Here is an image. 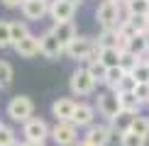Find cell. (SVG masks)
Instances as JSON below:
<instances>
[{
  "label": "cell",
  "mask_w": 149,
  "mask_h": 146,
  "mask_svg": "<svg viewBox=\"0 0 149 146\" xmlns=\"http://www.w3.org/2000/svg\"><path fill=\"white\" fill-rule=\"evenodd\" d=\"M52 32H54V36L61 41V46H69L71 44V39L76 36V27H73V22L69 20V22H54V27H52Z\"/></svg>",
  "instance_id": "15"
},
{
  "label": "cell",
  "mask_w": 149,
  "mask_h": 146,
  "mask_svg": "<svg viewBox=\"0 0 149 146\" xmlns=\"http://www.w3.org/2000/svg\"><path fill=\"white\" fill-rule=\"evenodd\" d=\"M12 49H15V54L22 56V59H32V56H37V54H42L39 36H34V34H27L24 39L17 41V44H12Z\"/></svg>",
  "instance_id": "12"
},
{
  "label": "cell",
  "mask_w": 149,
  "mask_h": 146,
  "mask_svg": "<svg viewBox=\"0 0 149 146\" xmlns=\"http://www.w3.org/2000/svg\"><path fill=\"white\" fill-rule=\"evenodd\" d=\"M39 49H42V56H47V59H59L61 54H64V46H61V41L54 36L52 29L39 36Z\"/></svg>",
  "instance_id": "10"
},
{
  "label": "cell",
  "mask_w": 149,
  "mask_h": 146,
  "mask_svg": "<svg viewBox=\"0 0 149 146\" xmlns=\"http://www.w3.org/2000/svg\"><path fill=\"white\" fill-rule=\"evenodd\" d=\"M93 119H95V107H93V105H86V102H78L76 110H73L71 122L81 129V127H91Z\"/></svg>",
  "instance_id": "13"
},
{
  "label": "cell",
  "mask_w": 149,
  "mask_h": 146,
  "mask_svg": "<svg viewBox=\"0 0 149 146\" xmlns=\"http://www.w3.org/2000/svg\"><path fill=\"white\" fill-rule=\"evenodd\" d=\"M86 141L91 146H108L113 141V136H110V124H91L86 127Z\"/></svg>",
  "instance_id": "9"
},
{
  "label": "cell",
  "mask_w": 149,
  "mask_h": 146,
  "mask_svg": "<svg viewBox=\"0 0 149 146\" xmlns=\"http://www.w3.org/2000/svg\"><path fill=\"white\" fill-rule=\"evenodd\" d=\"M8 146H22V144H17V141H12V144H8Z\"/></svg>",
  "instance_id": "39"
},
{
  "label": "cell",
  "mask_w": 149,
  "mask_h": 146,
  "mask_svg": "<svg viewBox=\"0 0 149 146\" xmlns=\"http://www.w3.org/2000/svg\"><path fill=\"white\" fill-rule=\"evenodd\" d=\"M76 105L78 102L73 100V97H59V100H54V105H52V114L56 119H71Z\"/></svg>",
  "instance_id": "14"
},
{
  "label": "cell",
  "mask_w": 149,
  "mask_h": 146,
  "mask_svg": "<svg viewBox=\"0 0 149 146\" xmlns=\"http://www.w3.org/2000/svg\"><path fill=\"white\" fill-rule=\"evenodd\" d=\"M86 68H88V73L93 76V81H95V83H105V73H108V66H105L100 59H98V61H91V63H86Z\"/></svg>",
  "instance_id": "19"
},
{
  "label": "cell",
  "mask_w": 149,
  "mask_h": 146,
  "mask_svg": "<svg viewBox=\"0 0 149 146\" xmlns=\"http://www.w3.org/2000/svg\"><path fill=\"white\" fill-rule=\"evenodd\" d=\"M22 134H24V139H29V141H44L47 136H52V129H49V124L44 119L29 117L27 122H24V127H22Z\"/></svg>",
  "instance_id": "5"
},
{
  "label": "cell",
  "mask_w": 149,
  "mask_h": 146,
  "mask_svg": "<svg viewBox=\"0 0 149 146\" xmlns=\"http://www.w3.org/2000/svg\"><path fill=\"white\" fill-rule=\"evenodd\" d=\"M10 34H12V44H17L20 39H24V36L29 34V27H27L24 22H20V20H17V22H10Z\"/></svg>",
  "instance_id": "24"
},
{
  "label": "cell",
  "mask_w": 149,
  "mask_h": 146,
  "mask_svg": "<svg viewBox=\"0 0 149 146\" xmlns=\"http://www.w3.org/2000/svg\"><path fill=\"white\" fill-rule=\"evenodd\" d=\"M22 3H24V0H3L5 8H22Z\"/></svg>",
  "instance_id": "34"
},
{
  "label": "cell",
  "mask_w": 149,
  "mask_h": 146,
  "mask_svg": "<svg viewBox=\"0 0 149 146\" xmlns=\"http://www.w3.org/2000/svg\"><path fill=\"white\" fill-rule=\"evenodd\" d=\"M144 59H147V63H149V56H144Z\"/></svg>",
  "instance_id": "40"
},
{
  "label": "cell",
  "mask_w": 149,
  "mask_h": 146,
  "mask_svg": "<svg viewBox=\"0 0 149 146\" xmlns=\"http://www.w3.org/2000/svg\"><path fill=\"white\" fill-rule=\"evenodd\" d=\"M134 95L142 100V105H149V83H137V88H134Z\"/></svg>",
  "instance_id": "33"
},
{
  "label": "cell",
  "mask_w": 149,
  "mask_h": 146,
  "mask_svg": "<svg viewBox=\"0 0 149 146\" xmlns=\"http://www.w3.org/2000/svg\"><path fill=\"white\" fill-rule=\"evenodd\" d=\"M76 5H71L69 0H52L49 3V17H52L54 22H69L73 20V15H76Z\"/></svg>",
  "instance_id": "8"
},
{
  "label": "cell",
  "mask_w": 149,
  "mask_h": 146,
  "mask_svg": "<svg viewBox=\"0 0 149 146\" xmlns=\"http://www.w3.org/2000/svg\"><path fill=\"white\" fill-rule=\"evenodd\" d=\"M127 51H132L134 56H144L147 51V36L144 34H134V36H130V46H127Z\"/></svg>",
  "instance_id": "18"
},
{
  "label": "cell",
  "mask_w": 149,
  "mask_h": 146,
  "mask_svg": "<svg viewBox=\"0 0 149 146\" xmlns=\"http://www.w3.org/2000/svg\"><path fill=\"white\" fill-rule=\"evenodd\" d=\"M117 36H120V29H117V27H108V29L100 32L98 44H100V46H117Z\"/></svg>",
  "instance_id": "20"
},
{
  "label": "cell",
  "mask_w": 149,
  "mask_h": 146,
  "mask_svg": "<svg viewBox=\"0 0 149 146\" xmlns=\"http://www.w3.org/2000/svg\"><path fill=\"white\" fill-rule=\"evenodd\" d=\"M144 59V56H134L132 51H122V59H120V68L125 73H132L134 68H137V63Z\"/></svg>",
  "instance_id": "22"
},
{
  "label": "cell",
  "mask_w": 149,
  "mask_h": 146,
  "mask_svg": "<svg viewBox=\"0 0 149 146\" xmlns=\"http://www.w3.org/2000/svg\"><path fill=\"white\" fill-rule=\"evenodd\" d=\"M144 36H147V51H149V32H144Z\"/></svg>",
  "instance_id": "38"
},
{
  "label": "cell",
  "mask_w": 149,
  "mask_h": 146,
  "mask_svg": "<svg viewBox=\"0 0 149 146\" xmlns=\"http://www.w3.org/2000/svg\"><path fill=\"white\" fill-rule=\"evenodd\" d=\"M117 3H125V0H117Z\"/></svg>",
  "instance_id": "41"
},
{
  "label": "cell",
  "mask_w": 149,
  "mask_h": 146,
  "mask_svg": "<svg viewBox=\"0 0 149 146\" xmlns=\"http://www.w3.org/2000/svg\"><path fill=\"white\" fill-rule=\"evenodd\" d=\"M132 76L137 78V83H149V63H147V59H142L137 63V68L132 71Z\"/></svg>",
  "instance_id": "30"
},
{
  "label": "cell",
  "mask_w": 149,
  "mask_h": 146,
  "mask_svg": "<svg viewBox=\"0 0 149 146\" xmlns=\"http://www.w3.org/2000/svg\"><path fill=\"white\" fill-rule=\"evenodd\" d=\"M125 10L130 15H149V0H125Z\"/></svg>",
  "instance_id": "21"
},
{
  "label": "cell",
  "mask_w": 149,
  "mask_h": 146,
  "mask_svg": "<svg viewBox=\"0 0 149 146\" xmlns=\"http://www.w3.org/2000/svg\"><path fill=\"white\" fill-rule=\"evenodd\" d=\"M12 83V66L8 61H0V90Z\"/></svg>",
  "instance_id": "29"
},
{
  "label": "cell",
  "mask_w": 149,
  "mask_h": 146,
  "mask_svg": "<svg viewBox=\"0 0 149 146\" xmlns=\"http://www.w3.org/2000/svg\"><path fill=\"white\" fill-rule=\"evenodd\" d=\"M71 93L73 95H78V97H86V95H91L93 90H95V81H93V76L88 73V68H78V71H73V76H71Z\"/></svg>",
  "instance_id": "4"
},
{
  "label": "cell",
  "mask_w": 149,
  "mask_h": 146,
  "mask_svg": "<svg viewBox=\"0 0 149 146\" xmlns=\"http://www.w3.org/2000/svg\"><path fill=\"white\" fill-rule=\"evenodd\" d=\"M122 8H125V3H117V0H103V3L98 5V10H95L98 24H100L103 29H108V27H120V22L130 17V12H127V10L122 12Z\"/></svg>",
  "instance_id": "1"
},
{
  "label": "cell",
  "mask_w": 149,
  "mask_h": 146,
  "mask_svg": "<svg viewBox=\"0 0 149 146\" xmlns=\"http://www.w3.org/2000/svg\"><path fill=\"white\" fill-rule=\"evenodd\" d=\"M91 49H93V39H91V36H78V34H76V36L71 39V44L64 49V54H66L69 59H73V61H86Z\"/></svg>",
  "instance_id": "7"
},
{
  "label": "cell",
  "mask_w": 149,
  "mask_h": 146,
  "mask_svg": "<svg viewBox=\"0 0 149 146\" xmlns=\"http://www.w3.org/2000/svg\"><path fill=\"white\" fill-rule=\"evenodd\" d=\"M120 146H147V136H139L137 132H125L120 136Z\"/></svg>",
  "instance_id": "23"
},
{
  "label": "cell",
  "mask_w": 149,
  "mask_h": 146,
  "mask_svg": "<svg viewBox=\"0 0 149 146\" xmlns=\"http://www.w3.org/2000/svg\"><path fill=\"white\" fill-rule=\"evenodd\" d=\"M120 59H122V51L117 46H103L100 51V61L108 68H113V66H120Z\"/></svg>",
  "instance_id": "17"
},
{
  "label": "cell",
  "mask_w": 149,
  "mask_h": 146,
  "mask_svg": "<svg viewBox=\"0 0 149 146\" xmlns=\"http://www.w3.org/2000/svg\"><path fill=\"white\" fill-rule=\"evenodd\" d=\"M12 46V34H10V22L0 20V49Z\"/></svg>",
  "instance_id": "31"
},
{
  "label": "cell",
  "mask_w": 149,
  "mask_h": 146,
  "mask_svg": "<svg viewBox=\"0 0 149 146\" xmlns=\"http://www.w3.org/2000/svg\"><path fill=\"white\" fill-rule=\"evenodd\" d=\"M122 76H125V71H122L120 66H113V68H108V73H105V85H108L110 90H115Z\"/></svg>",
  "instance_id": "25"
},
{
  "label": "cell",
  "mask_w": 149,
  "mask_h": 146,
  "mask_svg": "<svg viewBox=\"0 0 149 146\" xmlns=\"http://www.w3.org/2000/svg\"><path fill=\"white\" fill-rule=\"evenodd\" d=\"M132 132H137L139 136H147V139H149V119L142 117V114H134V119H132Z\"/></svg>",
  "instance_id": "28"
},
{
  "label": "cell",
  "mask_w": 149,
  "mask_h": 146,
  "mask_svg": "<svg viewBox=\"0 0 149 146\" xmlns=\"http://www.w3.org/2000/svg\"><path fill=\"white\" fill-rule=\"evenodd\" d=\"M73 146H91V144H88V141H86V139H83V141H76Z\"/></svg>",
  "instance_id": "36"
},
{
  "label": "cell",
  "mask_w": 149,
  "mask_h": 146,
  "mask_svg": "<svg viewBox=\"0 0 149 146\" xmlns=\"http://www.w3.org/2000/svg\"><path fill=\"white\" fill-rule=\"evenodd\" d=\"M12 141H15V132H12V127H8V124L0 122V146H8Z\"/></svg>",
  "instance_id": "32"
},
{
  "label": "cell",
  "mask_w": 149,
  "mask_h": 146,
  "mask_svg": "<svg viewBox=\"0 0 149 146\" xmlns=\"http://www.w3.org/2000/svg\"><path fill=\"white\" fill-rule=\"evenodd\" d=\"M98 112H100L108 122L122 112V107H120V97H117L115 90H110V93H100V95H98Z\"/></svg>",
  "instance_id": "6"
},
{
  "label": "cell",
  "mask_w": 149,
  "mask_h": 146,
  "mask_svg": "<svg viewBox=\"0 0 149 146\" xmlns=\"http://www.w3.org/2000/svg\"><path fill=\"white\" fill-rule=\"evenodd\" d=\"M69 3H71V5H76V8H78V5L83 3V0H69Z\"/></svg>",
  "instance_id": "37"
},
{
  "label": "cell",
  "mask_w": 149,
  "mask_h": 146,
  "mask_svg": "<svg viewBox=\"0 0 149 146\" xmlns=\"http://www.w3.org/2000/svg\"><path fill=\"white\" fill-rule=\"evenodd\" d=\"M127 20H130V24H132L139 34L149 32V15H130Z\"/></svg>",
  "instance_id": "26"
},
{
  "label": "cell",
  "mask_w": 149,
  "mask_h": 146,
  "mask_svg": "<svg viewBox=\"0 0 149 146\" xmlns=\"http://www.w3.org/2000/svg\"><path fill=\"white\" fill-rule=\"evenodd\" d=\"M52 139L56 146H73L78 141V127L71 119H56L52 127Z\"/></svg>",
  "instance_id": "2"
},
{
  "label": "cell",
  "mask_w": 149,
  "mask_h": 146,
  "mask_svg": "<svg viewBox=\"0 0 149 146\" xmlns=\"http://www.w3.org/2000/svg\"><path fill=\"white\" fill-rule=\"evenodd\" d=\"M117 97H120V107L125 110V112H134V114H139V110H142V100L134 95V90H130V93H117Z\"/></svg>",
  "instance_id": "16"
},
{
  "label": "cell",
  "mask_w": 149,
  "mask_h": 146,
  "mask_svg": "<svg viewBox=\"0 0 149 146\" xmlns=\"http://www.w3.org/2000/svg\"><path fill=\"white\" fill-rule=\"evenodd\" d=\"M22 146H44V141H29V139H24Z\"/></svg>",
  "instance_id": "35"
},
{
  "label": "cell",
  "mask_w": 149,
  "mask_h": 146,
  "mask_svg": "<svg viewBox=\"0 0 149 146\" xmlns=\"http://www.w3.org/2000/svg\"><path fill=\"white\" fill-rule=\"evenodd\" d=\"M32 112H34V102L29 100L27 95H15L8 102V117L12 122H22L24 124V122L32 117Z\"/></svg>",
  "instance_id": "3"
},
{
  "label": "cell",
  "mask_w": 149,
  "mask_h": 146,
  "mask_svg": "<svg viewBox=\"0 0 149 146\" xmlns=\"http://www.w3.org/2000/svg\"><path fill=\"white\" fill-rule=\"evenodd\" d=\"M20 10L24 15V20L37 22V20H42L44 15H49V3H47V0H24Z\"/></svg>",
  "instance_id": "11"
},
{
  "label": "cell",
  "mask_w": 149,
  "mask_h": 146,
  "mask_svg": "<svg viewBox=\"0 0 149 146\" xmlns=\"http://www.w3.org/2000/svg\"><path fill=\"white\" fill-rule=\"evenodd\" d=\"M134 88H137V78H134L132 73H125V76L120 78V83H117L115 93H130V90H134Z\"/></svg>",
  "instance_id": "27"
}]
</instances>
